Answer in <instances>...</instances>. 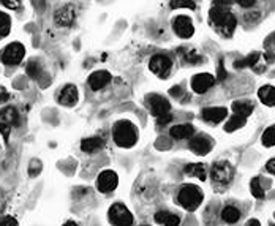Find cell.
<instances>
[{
  "label": "cell",
  "instance_id": "obj_45",
  "mask_svg": "<svg viewBox=\"0 0 275 226\" xmlns=\"http://www.w3.org/2000/svg\"><path fill=\"white\" fill-rule=\"evenodd\" d=\"M269 226H275V224H269Z\"/></svg>",
  "mask_w": 275,
  "mask_h": 226
},
{
  "label": "cell",
  "instance_id": "obj_38",
  "mask_svg": "<svg viewBox=\"0 0 275 226\" xmlns=\"http://www.w3.org/2000/svg\"><path fill=\"white\" fill-rule=\"evenodd\" d=\"M10 130H11V127H8V125H5V124H0V132H2V135H4V138H5V141H8Z\"/></svg>",
  "mask_w": 275,
  "mask_h": 226
},
{
  "label": "cell",
  "instance_id": "obj_11",
  "mask_svg": "<svg viewBox=\"0 0 275 226\" xmlns=\"http://www.w3.org/2000/svg\"><path fill=\"white\" fill-rule=\"evenodd\" d=\"M190 149L193 150L196 155H207L212 149V141L206 135H198L190 139Z\"/></svg>",
  "mask_w": 275,
  "mask_h": 226
},
{
  "label": "cell",
  "instance_id": "obj_3",
  "mask_svg": "<svg viewBox=\"0 0 275 226\" xmlns=\"http://www.w3.org/2000/svg\"><path fill=\"white\" fill-rule=\"evenodd\" d=\"M24 55H26V47H24V44L15 41V43H10L8 46L4 47L2 54H0V61L8 67L18 65L22 62Z\"/></svg>",
  "mask_w": 275,
  "mask_h": 226
},
{
  "label": "cell",
  "instance_id": "obj_9",
  "mask_svg": "<svg viewBox=\"0 0 275 226\" xmlns=\"http://www.w3.org/2000/svg\"><path fill=\"white\" fill-rule=\"evenodd\" d=\"M173 29L181 38H190L195 33L193 22H191L188 16H177L173 21Z\"/></svg>",
  "mask_w": 275,
  "mask_h": 226
},
{
  "label": "cell",
  "instance_id": "obj_13",
  "mask_svg": "<svg viewBox=\"0 0 275 226\" xmlns=\"http://www.w3.org/2000/svg\"><path fill=\"white\" fill-rule=\"evenodd\" d=\"M109 82H111V75L104 70L95 71V73H92L89 78V86L92 87V90H100V89L106 87Z\"/></svg>",
  "mask_w": 275,
  "mask_h": 226
},
{
  "label": "cell",
  "instance_id": "obj_43",
  "mask_svg": "<svg viewBox=\"0 0 275 226\" xmlns=\"http://www.w3.org/2000/svg\"><path fill=\"white\" fill-rule=\"evenodd\" d=\"M245 226H261V223H259L258 220L252 218V220H248V221H247V224H245Z\"/></svg>",
  "mask_w": 275,
  "mask_h": 226
},
{
  "label": "cell",
  "instance_id": "obj_29",
  "mask_svg": "<svg viewBox=\"0 0 275 226\" xmlns=\"http://www.w3.org/2000/svg\"><path fill=\"white\" fill-rule=\"evenodd\" d=\"M250 190H252V195L258 199H262L266 196V192H264V188L261 187V181H259V177H253L252 179V184H250Z\"/></svg>",
  "mask_w": 275,
  "mask_h": 226
},
{
  "label": "cell",
  "instance_id": "obj_37",
  "mask_svg": "<svg viewBox=\"0 0 275 226\" xmlns=\"http://www.w3.org/2000/svg\"><path fill=\"white\" fill-rule=\"evenodd\" d=\"M226 70H225V67H223V61H220V64H218V79L220 81H223L225 78H226Z\"/></svg>",
  "mask_w": 275,
  "mask_h": 226
},
{
  "label": "cell",
  "instance_id": "obj_19",
  "mask_svg": "<svg viewBox=\"0 0 275 226\" xmlns=\"http://www.w3.org/2000/svg\"><path fill=\"white\" fill-rule=\"evenodd\" d=\"M230 15V11H226V7H220L217 4H213V7L210 8L209 11V18H210V22L213 24V26L220 27L223 21L226 19V16Z\"/></svg>",
  "mask_w": 275,
  "mask_h": 226
},
{
  "label": "cell",
  "instance_id": "obj_44",
  "mask_svg": "<svg viewBox=\"0 0 275 226\" xmlns=\"http://www.w3.org/2000/svg\"><path fill=\"white\" fill-rule=\"evenodd\" d=\"M62 226H78V223H75V221H67V223H64Z\"/></svg>",
  "mask_w": 275,
  "mask_h": 226
},
{
  "label": "cell",
  "instance_id": "obj_20",
  "mask_svg": "<svg viewBox=\"0 0 275 226\" xmlns=\"http://www.w3.org/2000/svg\"><path fill=\"white\" fill-rule=\"evenodd\" d=\"M155 221L160 223V224H164V226H179L181 223V218L179 215L173 212H168V210H160L155 213Z\"/></svg>",
  "mask_w": 275,
  "mask_h": 226
},
{
  "label": "cell",
  "instance_id": "obj_30",
  "mask_svg": "<svg viewBox=\"0 0 275 226\" xmlns=\"http://www.w3.org/2000/svg\"><path fill=\"white\" fill-rule=\"evenodd\" d=\"M181 54H184V59L188 62V64H199L202 59L196 54L195 49H185V47H181Z\"/></svg>",
  "mask_w": 275,
  "mask_h": 226
},
{
  "label": "cell",
  "instance_id": "obj_1",
  "mask_svg": "<svg viewBox=\"0 0 275 226\" xmlns=\"http://www.w3.org/2000/svg\"><path fill=\"white\" fill-rule=\"evenodd\" d=\"M177 201L184 209L193 212L199 207L202 201V192L196 185H184L177 195Z\"/></svg>",
  "mask_w": 275,
  "mask_h": 226
},
{
  "label": "cell",
  "instance_id": "obj_40",
  "mask_svg": "<svg viewBox=\"0 0 275 226\" xmlns=\"http://www.w3.org/2000/svg\"><path fill=\"white\" fill-rule=\"evenodd\" d=\"M266 170H267L270 174H275V158H272V160H269V161H267Z\"/></svg>",
  "mask_w": 275,
  "mask_h": 226
},
{
  "label": "cell",
  "instance_id": "obj_10",
  "mask_svg": "<svg viewBox=\"0 0 275 226\" xmlns=\"http://www.w3.org/2000/svg\"><path fill=\"white\" fill-rule=\"evenodd\" d=\"M54 19H56V24H57L59 27H70V26H73L75 19H76L75 10L71 8L70 5L59 8L56 11V15H54Z\"/></svg>",
  "mask_w": 275,
  "mask_h": 226
},
{
  "label": "cell",
  "instance_id": "obj_4",
  "mask_svg": "<svg viewBox=\"0 0 275 226\" xmlns=\"http://www.w3.org/2000/svg\"><path fill=\"white\" fill-rule=\"evenodd\" d=\"M107 217H109V221L114 226H131L133 224V215H131L130 210L121 203H116L109 207Z\"/></svg>",
  "mask_w": 275,
  "mask_h": 226
},
{
  "label": "cell",
  "instance_id": "obj_39",
  "mask_svg": "<svg viewBox=\"0 0 275 226\" xmlns=\"http://www.w3.org/2000/svg\"><path fill=\"white\" fill-rule=\"evenodd\" d=\"M8 100V92L5 90L4 86H0V103H5Z\"/></svg>",
  "mask_w": 275,
  "mask_h": 226
},
{
  "label": "cell",
  "instance_id": "obj_24",
  "mask_svg": "<svg viewBox=\"0 0 275 226\" xmlns=\"http://www.w3.org/2000/svg\"><path fill=\"white\" fill-rule=\"evenodd\" d=\"M222 218L226 223H236V221H239V218H241V210L234 206H226L222 210Z\"/></svg>",
  "mask_w": 275,
  "mask_h": 226
},
{
  "label": "cell",
  "instance_id": "obj_16",
  "mask_svg": "<svg viewBox=\"0 0 275 226\" xmlns=\"http://www.w3.org/2000/svg\"><path fill=\"white\" fill-rule=\"evenodd\" d=\"M201 114L204 121L212 124H220L222 121H225L228 111H226V108H204Z\"/></svg>",
  "mask_w": 275,
  "mask_h": 226
},
{
  "label": "cell",
  "instance_id": "obj_25",
  "mask_svg": "<svg viewBox=\"0 0 275 226\" xmlns=\"http://www.w3.org/2000/svg\"><path fill=\"white\" fill-rule=\"evenodd\" d=\"M236 24H237L236 18L230 13L228 16H226V19L223 21V24H222L218 29H220V32L225 35V37H231V35L234 33V30H236Z\"/></svg>",
  "mask_w": 275,
  "mask_h": 226
},
{
  "label": "cell",
  "instance_id": "obj_27",
  "mask_svg": "<svg viewBox=\"0 0 275 226\" xmlns=\"http://www.w3.org/2000/svg\"><path fill=\"white\" fill-rule=\"evenodd\" d=\"M261 59L259 52H253L250 54L247 59H242V61H236L234 62V68H244V67H255Z\"/></svg>",
  "mask_w": 275,
  "mask_h": 226
},
{
  "label": "cell",
  "instance_id": "obj_21",
  "mask_svg": "<svg viewBox=\"0 0 275 226\" xmlns=\"http://www.w3.org/2000/svg\"><path fill=\"white\" fill-rule=\"evenodd\" d=\"M258 97L262 104L266 106H275V87L273 86H262L258 90Z\"/></svg>",
  "mask_w": 275,
  "mask_h": 226
},
{
  "label": "cell",
  "instance_id": "obj_42",
  "mask_svg": "<svg viewBox=\"0 0 275 226\" xmlns=\"http://www.w3.org/2000/svg\"><path fill=\"white\" fill-rule=\"evenodd\" d=\"M239 5L244 7V8H252L255 5V2H253V0H250V2H239Z\"/></svg>",
  "mask_w": 275,
  "mask_h": 226
},
{
  "label": "cell",
  "instance_id": "obj_26",
  "mask_svg": "<svg viewBox=\"0 0 275 226\" xmlns=\"http://www.w3.org/2000/svg\"><path fill=\"white\" fill-rule=\"evenodd\" d=\"M245 122H247V119H245V117L234 114V116L230 119V121L226 122V125H225V132L231 133V132H234V130H237V128L244 127V125H245Z\"/></svg>",
  "mask_w": 275,
  "mask_h": 226
},
{
  "label": "cell",
  "instance_id": "obj_12",
  "mask_svg": "<svg viewBox=\"0 0 275 226\" xmlns=\"http://www.w3.org/2000/svg\"><path fill=\"white\" fill-rule=\"evenodd\" d=\"M213 84H215V78L209 73L196 75L193 79H191V87H193V90L196 93H206Z\"/></svg>",
  "mask_w": 275,
  "mask_h": 226
},
{
  "label": "cell",
  "instance_id": "obj_31",
  "mask_svg": "<svg viewBox=\"0 0 275 226\" xmlns=\"http://www.w3.org/2000/svg\"><path fill=\"white\" fill-rule=\"evenodd\" d=\"M26 70H27V75H29L30 78H38V76L41 75V65H40V62H37V61H30V62L27 64Z\"/></svg>",
  "mask_w": 275,
  "mask_h": 226
},
{
  "label": "cell",
  "instance_id": "obj_28",
  "mask_svg": "<svg viewBox=\"0 0 275 226\" xmlns=\"http://www.w3.org/2000/svg\"><path fill=\"white\" fill-rule=\"evenodd\" d=\"M11 30V18L0 11V40L5 38Z\"/></svg>",
  "mask_w": 275,
  "mask_h": 226
},
{
  "label": "cell",
  "instance_id": "obj_36",
  "mask_svg": "<svg viewBox=\"0 0 275 226\" xmlns=\"http://www.w3.org/2000/svg\"><path fill=\"white\" fill-rule=\"evenodd\" d=\"M170 93L173 95V97L179 98V97H182V95H184V90H182V87H181V86H174V87L170 90Z\"/></svg>",
  "mask_w": 275,
  "mask_h": 226
},
{
  "label": "cell",
  "instance_id": "obj_33",
  "mask_svg": "<svg viewBox=\"0 0 275 226\" xmlns=\"http://www.w3.org/2000/svg\"><path fill=\"white\" fill-rule=\"evenodd\" d=\"M170 5H171V8H191V10L196 8L195 2H171Z\"/></svg>",
  "mask_w": 275,
  "mask_h": 226
},
{
  "label": "cell",
  "instance_id": "obj_2",
  "mask_svg": "<svg viewBox=\"0 0 275 226\" xmlns=\"http://www.w3.org/2000/svg\"><path fill=\"white\" fill-rule=\"evenodd\" d=\"M114 141H116V144L121 147H125V149L133 147L138 141L135 127L127 121L119 122L114 128Z\"/></svg>",
  "mask_w": 275,
  "mask_h": 226
},
{
  "label": "cell",
  "instance_id": "obj_6",
  "mask_svg": "<svg viewBox=\"0 0 275 226\" xmlns=\"http://www.w3.org/2000/svg\"><path fill=\"white\" fill-rule=\"evenodd\" d=\"M147 106H149L152 116L157 117V119L161 117V116L170 114V111H171L170 101L166 100V98H163L161 95H157V93L147 95Z\"/></svg>",
  "mask_w": 275,
  "mask_h": 226
},
{
  "label": "cell",
  "instance_id": "obj_5",
  "mask_svg": "<svg viewBox=\"0 0 275 226\" xmlns=\"http://www.w3.org/2000/svg\"><path fill=\"white\" fill-rule=\"evenodd\" d=\"M149 67L158 78H168V75L171 73V68H173V61L164 54H155L150 59Z\"/></svg>",
  "mask_w": 275,
  "mask_h": 226
},
{
  "label": "cell",
  "instance_id": "obj_15",
  "mask_svg": "<svg viewBox=\"0 0 275 226\" xmlns=\"http://www.w3.org/2000/svg\"><path fill=\"white\" fill-rule=\"evenodd\" d=\"M0 124H5L8 127H16L19 124V112L13 106L0 109Z\"/></svg>",
  "mask_w": 275,
  "mask_h": 226
},
{
  "label": "cell",
  "instance_id": "obj_41",
  "mask_svg": "<svg viewBox=\"0 0 275 226\" xmlns=\"http://www.w3.org/2000/svg\"><path fill=\"white\" fill-rule=\"evenodd\" d=\"M2 5L4 7H7V8H19L21 7V2H2Z\"/></svg>",
  "mask_w": 275,
  "mask_h": 226
},
{
  "label": "cell",
  "instance_id": "obj_34",
  "mask_svg": "<svg viewBox=\"0 0 275 226\" xmlns=\"http://www.w3.org/2000/svg\"><path fill=\"white\" fill-rule=\"evenodd\" d=\"M0 226H18V221L13 217H4L0 220Z\"/></svg>",
  "mask_w": 275,
  "mask_h": 226
},
{
  "label": "cell",
  "instance_id": "obj_23",
  "mask_svg": "<svg viewBox=\"0 0 275 226\" xmlns=\"http://www.w3.org/2000/svg\"><path fill=\"white\" fill-rule=\"evenodd\" d=\"M233 111L237 114V116H242V117H248L252 116L253 112V104L250 101H234L233 103Z\"/></svg>",
  "mask_w": 275,
  "mask_h": 226
},
{
  "label": "cell",
  "instance_id": "obj_17",
  "mask_svg": "<svg viewBox=\"0 0 275 226\" xmlns=\"http://www.w3.org/2000/svg\"><path fill=\"white\" fill-rule=\"evenodd\" d=\"M104 147V139L100 136H93V138H86L81 141V149L86 153H95Z\"/></svg>",
  "mask_w": 275,
  "mask_h": 226
},
{
  "label": "cell",
  "instance_id": "obj_46",
  "mask_svg": "<svg viewBox=\"0 0 275 226\" xmlns=\"http://www.w3.org/2000/svg\"><path fill=\"white\" fill-rule=\"evenodd\" d=\"M273 217H275V213H273Z\"/></svg>",
  "mask_w": 275,
  "mask_h": 226
},
{
  "label": "cell",
  "instance_id": "obj_35",
  "mask_svg": "<svg viewBox=\"0 0 275 226\" xmlns=\"http://www.w3.org/2000/svg\"><path fill=\"white\" fill-rule=\"evenodd\" d=\"M173 121V116L171 114H166V116H161L157 119V124L158 125H166V124H170Z\"/></svg>",
  "mask_w": 275,
  "mask_h": 226
},
{
  "label": "cell",
  "instance_id": "obj_18",
  "mask_svg": "<svg viewBox=\"0 0 275 226\" xmlns=\"http://www.w3.org/2000/svg\"><path fill=\"white\" fill-rule=\"evenodd\" d=\"M195 133V128L191 124H181L176 125L170 130V135L174 139H185V138H191Z\"/></svg>",
  "mask_w": 275,
  "mask_h": 226
},
{
  "label": "cell",
  "instance_id": "obj_32",
  "mask_svg": "<svg viewBox=\"0 0 275 226\" xmlns=\"http://www.w3.org/2000/svg\"><path fill=\"white\" fill-rule=\"evenodd\" d=\"M262 144L267 147L275 146V127H269L264 132V135H262Z\"/></svg>",
  "mask_w": 275,
  "mask_h": 226
},
{
  "label": "cell",
  "instance_id": "obj_7",
  "mask_svg": "<svg viewBox=\"0 0 275 226\" xmlns=\"http://www.w3.org/2000/svg\"><path fill=\"white\" fill-rule=\"evenodd\" d=\"M234 170L228 161H217L212 166V179L217 184H230L233 179Z\"/></svg>",
  "mask_w": 275,
  "mask_h": 226
},
{
  "label": "cell",
  "instance_id": "obj_14",
  "mask_svg": "<svg viewBox=\"0 0 275 226\" xmlns=\"http://www.w3.org/2000/svg\"><path fill=\"white\" fill-rule=\"evenodd\" d=\"M76 101H78V89L75 86L68 84L59 93V103L64 106H73L76 104Z\"/></svg>",
  "mask_w": 275,
  "mask_h": 226
},
{
  "label": "cell",
  "instance_id": "obj_8",
  "mask_svg": "<svg viewBox=\"0 0 275 226\" xmlns=\"http://www.w3.org/2000/svg\"><path fill=\"white\" fill-rule=\"evenodd\" d=\"M119 185V177L114 171H103L98 179H97V188L98 192L101 193H109V192H114Z\"/></svg>",
  "mask_w": 275,
  "mask_h": 226
},
{
  "label": "cell",
  "instance_id": "obj_22",
  "mask_svg": "<svg viewBox=\"0 0 275 226\" xmlns=\"http://www.w3.org/2000/svg\"><path fill=\"white\" fill-rule=\"evenodd\" d=\"M184 173L188 174V176H195L201 181H206L207 177V171H206V166L202 163H191V164H187L184 168Z\"/></svg>",
  "mask_w": 275,
  "mask_h": 226
}]
</instances>
